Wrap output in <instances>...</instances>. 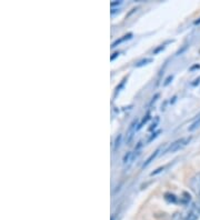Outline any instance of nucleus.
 <instances>
[{
  "label": "nucleus",
  "mask_w": 200,
  "mask_h": 220,
  "mask_svg": "<svg viewBox=\"0 0 200 220\" xmlns=\"http://www.w3.org/2000/svg\"><path fill=\"white\" fill-rule=\"evenodd\" d=\"M135 158H136V155L133 152H128L127 155L125 156V158H123V166L125 167H129L131 163H133V161L135 160Z\"/></svg>",
  "instance_id": "nucleus-5"
},
{
  "label": "nucleus",
  "mask_w": 200,
  "mask_h": 220,
  "mask_svg": "<svg viewBox=\"0 0 200 220\" xmlns=\"http://www.w3.org/2000/svg\"><path fill=\"white\" fill-rule=\"evenodd\" d=\"M167 168V166H164V167H160V168H158L157 169L156 171H152V172H151L150 174V176H156V175H158L159 172H161V171H164L165 169Z\"/></svg>",
  "instance_id": "nucleus-12"
},
{
  "label": "nucleus",
  "mask_w": 200,
  "mask_h": 220,
  "mask_svg": "<svg viewBox=\"0 0 200 220\" xmlns=\"http://www.w3.org/2000/svg\"><path fill=\"white\" fill-rule=\"evenodd\" d=\"M199 81H200V77L198 78V79H196V80H195V82L192 83V85H193V86H196V85H197V83H199Z\"/></svg>",
  "instance_id": "nucleus-18"
},
{
  "label": "nucleus",
  "mask_w": 200,
  "mask_h": 220,
  "mask_svg": "<svg viewBox=\"0 0 200 220\" xmlns=\"http://www.w3.org/2000/svg\"><path fill=\"white\" fill-rule=\"evenodd\" d=\"M157 124H158V118H157L156 119V121L153 122L152 124V127H150L149 128V130H152V129H155V128H156V126H157Z\"/></svg>",
  "instance_id": "nucleus-16"
},
{
  "label": "nucleus",
  "mask_w": 200,
  "mask_h": 220,
  "mask_svg": "<svg viewBox=\"0 0 200 220\" xmlns=\"http://www.w3.org/2000/svg\"><path fill=\"white\" fill-rule=\"evenodd\" d=\"M200 127V114L196 117V120L191 124V126L189 127V131H193V130L198 129Z\"/></svg>",
  "instance_id": "nucleus-7"
},
{
  "label": "nucleus",
  "mask_w": 200,
  "mask_h": 220,
  "mask_svg": "<svg viewBox=\"0 0 200 220\" xmlns=\"http://www.w3.org/2000/svg\"><path fill=\"white\" fill-rule=\"evenodd\" d=\"M190 188L200 198V172L196 174L190 180Z\"/></svg>",
  "instance_id": "nucleus-3"
},
{
  "label": "nucleus",
  "mask_w": 200,
  "mask_h": 220,
  "mask_svg": "<svg viewBox=\"0 0 200 220\" xmlns=\"http://www.w3.org/2000/svg\"><path fill=\"white\" fill-rule=\"evenodd\" d=\"M125 82H126V79H123V80H122V82L120 83L119 86H118L117 87V89H116V95H117V93H119V91H120V89L122 88V87H123V85H125Z\"/></svg>",
  "instance_id": "nucleus-13"
},
{
  "label": "nucleus",
  "mask_w": 200,
  "mask_h": 220,
  "mask_svg": "<svg viewBox=\"0 0 200 220\" xmlns=\"http://www.w3.org/2000/svg\"><path fill=\"white\" fill-rule=\"evenodd\" d=\"M117 56H119V52H114V56H111V58H110V59H111V60H114V58L117 57Z\"/></svg>",
  "instance_id": "nucleus-17"
},
{
  "label": "nucleus",
  "mask_w": 200,
  "mask_h": 220,
  "mask_svg": "<svg viewBox=\"0 0 200 220\" xmlns=\"http://www.w3.org/2000/svg\"><path fill=\"white\" fill-rule=\"evenodd\" d=\"M200 218V201L191 202L180 213H176L172 220H198Z\"/></svg>",
  "instance_id": "nucleus-1"
},
{
  "label": "nucleus",
  "mask_w": 200,
  "mask_h": 220,
  "mask_svg": "<svg viewBox=\"0 0 200 220\" xmlns=\"http://www.w3.org/2000/svg\"><path fill=\"white\" fill-rule=\"evenodd\" d=\"M159 150H160V148H159V149H157V150L155 151V152H153V153H151V155L149 156V158L147 159V160H146V162L142 165V168H145V167H147V166H148V165H149V163H150L151 161L153 160V159L156 158L157 156H158V153H159Z\"/></svg>",
  "instance_id": "nucleus-6"
},
{
  "label": "nucleus",
  "mask_w": 200,
  "mask_h": 220,
  "mask_svg": "<svg viewBox=\"0 0 200 220\" xmlns=\"http://www.w3.org/2000/svg\"><path fill=\"white\" fill-rule=\"evenodd\" d=\"M149 119H150V116H149V115H147V116H146V118H143V119H142V121H141V122H140V124H138V130L140 129V128H141V127H142L143 124H146V122L148 121V120H149Z\"/></svg>",
  "instance_id": "nucleus-11"
},
{
  "label": "nucleus",
  "mask_w": 200,
  "mask_h": 220,
  "mask_svg": "<svg viewBox=\"0 0 200 220\" xmlns=\"http://www.w3.org/2000/svg\"><path fill=\"white\" fill-rule=\"evenodd\" d=\"M121 138H122L121 135H118V137L116 138V141H114V150H117L118 148H119L120 141H121Z\"/></svg>",
  "instance_id": "nucleus-10"
},
{
  "label": "nucleus",
  "mask_w": 200,
  "mask_h": 220,
  "mask_svg": "<svg viewBox=\"0 0 200 220\" xmlns=\"http://www.w3.org/2000/svg\"><path fill=\"white\" fill-rule=\"evenodd\" d=\"M190 141H191V137L180 138V139L174 141L171 145L169 146V147L166 149V151H165V153H172V152H176V151L181 150V149H184Z\"/></svg>",
  "instance_id": "nucleus-2"
},
{
  "label": "nucleus",
  "mask_w": 200,
  "mask_h": 220,
  "mask_svg": "<svg viewBox=\"0 0 200 220\" xmlns=\"http://www.w3.org/2000/svg\"><path fill=\"white\" fill-rule=\"evenodd\" d=\"M172 78H174V76H169V77L166 79V82H165V86L168 85V83L170 82V80H172Z\"/></svg>",
  "instance_id": "nucleus-15"
},
{
  "label": "nucleus",
  "mask_w": 200,
  "mask_h": 220,
  "mask_svg": "<svg viewBox=\"0 0 200 220\" xmlns=\"http://www.w3.org/2000/svg\"><path fill=\"white\" fill-rule=\"evenodd\" d=\"M131 37H133V35H131V34H128V35H126V36H123L122 38H120L119 40H117V41H114V44H112V48H114V47H116L117 44H121V42L128 40V39H130Z\"/></svg>",
  "instance_id": "nucleus-9"
},
{
  "label": "nucleus",
  "mask_w": 200,
  "mask_h": 220,
  "mask_svg": "<svg viewBox=\"0 0 200 220\" xmlns=\"http://www.w3.org/2000/svg\"><path fill=\"white\" fill-rule=\"evenodd\" d=\"M158 133H160V131H157V132H155V133H152V136H151V137L149 138L148 143H150V141H152V140L155 139V138H156L157 136H158Z\"/></svg>",
  "instance_id": "nucleus-14"
},
{
  "label": "nucleus",
  "mask_w": 200,
  "mask_h": 220,
  "mask_svg": "<svg viewBox=\"0 0 200 220\" xmlns=\"http://www.w3.org/2000/svg\"><path fill=\"white\" fill-rule=\"evenodd\" d=\"M199 23H200V19L199 20H197V21H195V25H199Z\"/></svg>",
  "instance_id": "nucleus-19"
},
{
  "label": "nucleus",
  "mask_w": 200,
  "mask_h": 220,
  "mask_svg": "<svg viewBox=\"0 0 200 220\" xmlns=\"http://www.w3.org/2000/svg\"><path fill=\"white\" fill-rule=\"evenodd\" d=\"M136 126H137V120L135 119L133 122H131L129 129H128V131H127V143H129L130 141L133 140V135H135L136 131L138 130V127H136Z\"/></svg>",
  "instance_id": "nucleus-4"
},
{
  "label": "nucleus",
  "mask_w": 200,
  "mask_h": 220,
  "mask_svg": "<svg viewBox=\"0 0 200 220\" xmlns=\"http://www.w3.org/2000/svg\"><path fill=\"white\" fill-rule=\"evenodd\" d=\"M152 58H145V59L140 60V61H138L137 63H136V67H142V66H146L148 65V63H150V62H152Z\"/></svg>",
  "instance_id": "nucleus-8"
}]
</instances>
